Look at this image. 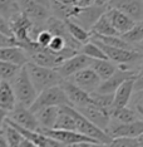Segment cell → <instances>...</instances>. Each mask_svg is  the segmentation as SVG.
I'll return each mask as SVG.
<instances>
[{
	"label": "cell",
	"mask_w": 143,
	"mask_h": 147,
	"mask_svg": "<svg viewBox=\"0 0 143 147\" xmlns=\"http://www.w3.org/2000/svg\"><path fill=\"white\" fill-rule=\"evenodd\" d=\"M28 74L30 77V81L33 82L35 89L39 92L44 91L49 87L60 86L63 83V77L59 74L55 68H48L39 64H35L33 62H28L25 64Z\"/></svg>",
	"instance_id": "cell-1"
},
{
	"label": "cell",
	"mask_w": 143,
	"mask_h": 147,
	"mask_svg": "<svg viewBox=\"0 0 143 147\" xmlns=\"http://www.w3.org/2000/svg\"><path fill=\"white\" fill-rule=\"evenodd\" d=\"M10 84L13 87V91L15 93L16 102L19 105H23L30 108L35 101L36 96H38V91L35 89L33 82L30 81V77L28 74L25 65L10 81Z\"/></svg>",
	"instance_id": "cell-2"
},
{
	"label": "cell",
	"mask_w": 143,
	"mask_h": 147,
	"mask_svg": "<svg viewBox=\"0 0 143 147\" xmlns=\"http://www.w3.org/2000/svg\"><path fill=\"white\" fill-rule=\"evenodd\" d=\"M62 107V106H70L68 97H66L64 89L62 86L49 87L44 91L39 92L36 96L34 103L32 105L30 109L33 112H36L38 109L44 107Z\"/></svg>",
	"instance_id": "cell-3"
},
{
	"label": "cell",
	"mask_w": 143,
	"mask_h": 147,
	"mask_svg": "<svg viewBox=\"0 0 143 147\" xmlns=\"http://www.w3.org/2000/svg\"><path fill=\"white\" fill-rule=\"evenodd\" d=\"M94 40V39H92ZM97 44L102 48V51L105 53L107 58L113 63H115L118 67L122 65H136L139 64L143 53L138 52L137 49H124V48H117V47H111L104 43H101L98 40H94Z\"/></svg>",
	"instance_id": "cell-4"
},
{
	"label": "cell",
	"mask_w": 143,
	"mask_h": 147,
	"mask_svg": "<svg viewBox=\"0 0 143 147\" xmlns=\"http://www.w3.org/2000/svg\"><path fill=\"white\" fill-rule=\"evenodd\" d=\"M112 138L115 137H132L138 138L143 133V119L139 118L133 122H118L114 119H111L107 131Z\"/></svg>",
	"instance_id": "cell-5"
},
{
	"label": "cell",
	"mask_w": 143,
	"mask_h": 147,
	"mask_svg": "<svg viewBox=\"0 0 143 147\" xmlns=\"http://www.w3.org/2000/svg\"><path fill=\"white\" fill-rule=\"evenodd\" d=\"M19 10L28 16L38 28L43 29L44 23L49 18V8L39 4L35 0H18Z\"/></svg>",
	"instance_id": "cell-6"
},
{
	"label": "cell",
	"mask_w": 143,
	"mask_h": 147,
	"mask_svg": "<svg viewBox=\"0 0 143 147\" xmlns=\"http://www.w3.org/2000/svg\"><path fill=\"white\" fill-rule=\"evenodd\" d=\"M8 119H10L23 128L32 129V131H38L40 128L35 113L29 107L19 105V103H16V106L9 112Z\"/></svg>",
	"instance_id": "cell-7"
},
{
	"label": "cell",
	"mask_w": 143,
	"mask_h": 147,
	"mask_svg": "<svg viewBox=\"0 0 143 147\" xmlns=\"http://www.w3.org/2000/svg\"><path fill=\"white\" fill-rule=\"evenodd\" d=\"M108 5L107 4H101V3H94V4L82 8L78 11V14L72 18V20L78 23L79 25H82L83 28H85L87 30L91 32L92 26L94 25V23L98 20L101 16L104 14L107 10Z\"/></svg>",
	"instance_id": "cell-8"
},
{
	"label": "cell",
	"mask_w": 143,
	"mask_h": 147,
	"mask_svg": "<svg viewBox=\"0 0 143 147\" xmlns=\"http://www.w3.org/2000/svg\"><path fill=\"white\" fill-rule=\"evenodd\" d=\"M92 62H93L92 58H89L88 55L78 52V53H75L74 55L66 58L65 61L55 69L58 71L59 74L63 77V79H68L69 77L75 74L77 72L87 68V67H91Z\"/></svg>",
	"instance_id": "cell-9"
},
{
	"label": "cell",
	"mask_w": 143,
	"mask_h": 147,
	"mask_svg": "<svg viewBox=\"0 0 143 147\" xmlns=\"http://www.w3.org/2000/svg\"><path fill=\"white\" fill-rule=\"evenodd\" d=\"M39 132L45 133L46 136H50L53 138L58 140L65 145H74L78 142H92V143H99L91 137L83 135V133L78 131H72V129H58V128H40Z\"/></svg>",
	"instance_id": "cell-10"
},
{
	"label": "cell",
	"mask_w": 143,
	"mask_h": 147,
	"mask_svg": "<svg viewBox=\"0 0 143 147\" xmlns=\"http://www.w3.org/2000/svg\"><path fill=\"white\" fill-rule=\"evenodd\" d=\"M68 81H70L74 84H77L78 87H81L85 92L92 93V92L97 91L102 79L99 78V76L93 71L91 67H87V68L82 69V71L75 73V74H73L72 77H69Z\"/></svg>",
	"instance_id": "cell-11"
},
{
	"label": "cell",
	"mask_w": 143,
	"mask_h": 147,
	"mask_svg": "<svg viewBox=\"0 0 143 147\" xmlns=\"http://www.w3.org/2000/svg\"><path fill=\"white\" fill-rule=\"evenodd\" d=\"M79 112L82 113L84 117H87L91 122H93L95 126L101 127L102 129L107 131L109 122H111V112H108L107 109H103L99 106L94 105V103H89L87 106H83L77 108Z\"/></svg>",
	"instance_id": "cell-12"
},
{
	"label": "cell",
	"mask_w": 143,
	"mask_h": 147,
	"mask_svg": "<svg viewBox=\"0 0 143 147\" xmlns=\"http://www.w3.org/2000/svg\"><path fill=\"white\" fill-rule=\"evenodd\" d=\"M105 4L123 11L134 22L143 20V0H107Z\"/></svg>",
	"instance_id": "cell-13"
},
{
	"label": "cell",
	"mask_w": 143,
	"mask_h": 147,
	"mask_svg": "<svg viewBox=\"0 0 143 147\" xmlns=\"http://www.w3.org/2000/svg\"><path fill=\"white\" fill-rule=\"evenodd\" d=\"M60 86L63 87V89H64L65 94L68 97L69 102H70V106H73L74 108L87 106L93 102L91 93L85 92L84 89H82L81 87H78L77 84H74L73 82L68 81V79H64Z\"/></svg>",
	"instance_id": "cell-14"
},
{
	"label": "cell",
	"mask_w": 143,
	"mask_h": 147,
	"mask_svg": "<svg viewBox=\"0 0 143 147\" xmlns=\"http://www.w3.org/2000/svg\"><path fill=\"white\" fill-rule=\"evenodd\" d=\"M105 15L108 16L112 25L114 26V29L118 32L119 35H122L123 33L129 30L133 26V24L136 23L131 16L124 14L123 11L118 10V9H114V8H109V6L107 8V10H105Z\"/></svg>",
	"instance_id": "cell-15"
},
{
	"label": "cell",
	"mask_w": 143,
	"mask_h": 147,
	"mask_svg": "<svg viewBox=\"0 0 143 147\" xmlns=\"http://www.w3.org/2000/svg\"><path fill=\"white\" fill-rule=\"evenodd\" d=\"M0 61L14 63L20 67H24L29 62L28 54L19 45H9L0 48Z\"/></svg>",
	"instance_id": "cell-16"
},
{
	"label": "cell",
	"mask_w": 143,
	"mask_h": 147,
	"mask_svg": "<svg viewBox=\"0 0 143 147\" xmlns=\"http://www.w3.org/2000/svg\"><path fill=\"white\" fill-rule=\"evenodd\" d=\"M134 78H129L123 82L119 88L114 92V101H113V108L126 107L129 105L133 94H134Z\"/></svg>",
	"instance_id": "cell-17"
},
{
	"label": "cell",
	"mask_w": 143,
	"mask_h": 147,
	"mask_svg": "<svg viewBox=\"0 0 143 147\" xmlns=\"http://www.w3.org/2000/svg\"><path fill=\"white\" fill-rule=\"evenodd\" d=\"M34 113L36 116V119H38L40 128H54L56 118H58L59 107H54V106L44 107V108L38 109V111L34 112Z\"/></svg>",
	"instance_id": "cell-18"
},
{
	"label": "cell",
	"mask_w": 143,
	"mask_h": 147,
	"mask_svg": "<svg viewBox=\"0 0 143 147\" xmlns=\"http://www.w3.org/2000/svg\"><path fill=\"white\" fill-rule=\"evenodd\" d=\"M16 97L13 91V87L10 82L1 81L0 83V107L5 109V111L10 112L13 108L16 106Z\"/></svg>",
	"instance_id": "cell-19"
},
{
	"label": "cell",
	"mask_w": 143,
	"mask_h": 147,
	"mask_svg": "<svg viewBox=\"0 0 143 147\" xmlns=\"http://www.w3.org/2000/svg\"><path fill=\"white\" fill-rule=\"evenodd\" d=\"M91 68L99 76L102 81H104L117 71L118 65L109 59H93Z\"/></svg>",
	"instance_id": "cell-20"
},
{
	"label": "cell",
	"mask_w": 143,
	"mask_h": 147,
	"mask_svg": "<svg viewBox=\"0 0 143 147\" xmlns=\"http://www.w3.org/2000/svg\"><path fill=\"white\" fill-rule=\"evenodd\" d=\"M65 25H66V29H68L69 34L78 43H81L82 45L92 39V33L87 30L85 28H83L82 25H79L78 23H75L74 20H72V19H66Z\"/></svg>",
	"instance_id": "cell-21"
},
{
	"label": "cell",
	"mask_w": 143,
	"mask_h": 147,
	"mask_svg": "<svg viewBox=\"0 0 143 147\" xmlns=\"http://www.w3.org/2000/svg\"><path fill=\"white\" fill-rule=\"evenodd\" d=\"M91 33L92 35H119L114 26L112 25L108 16L105 15V13L94 23V25L91 29Z\"/></svg>",
	"instance_id": "cell-22"
},
{
	"label": "cell",
	"mask_w": 143,
	"mask_h": 147,
	"mask_svg": "<svg viewBox=\"0 0 143 147\" xmlns=\"http://www.w3.org/2000/svg\"><path fill=\"white\" fill-rule=\"evenodd\" d=\"M1 131L4 133L6 141H8L10 147H19V145H20L25 138V137L18 131V128L13 126L10 122H8L6 119H5L4 125L1 126Z\"/></svg>",
	"instance_id": "cell-23"
},
{
	"label": "cell",
	"mask_w": 143,
	"mask_h": 147,
	"mask_svg": "<svg viewBox=\"0 0 143 147\" xmlns=\"http://www.w3.org/2000/svg\"><path fill=\"white\" fill-rule=\"evenodd\" d=\"M111 119L118 122H133L139 119L138 113L131 107H119V108H113L111 112Z\"/></svg>",
	"instance_id": "cell-24"
},
{
	"label": "cell",
	"mask_w": 143,
	"mask_h": 147,
	"mask_svg": "<svg viewBox=\"0 0 143 147\" xmlns=\"http://www.w3.org/2000/svg\"><path fill=\"white\" fill-rule=\"evenodd\" d=\"M121 36L127 43L132 44L133 47L139 44V43L143 40V20L136 22L132 28L129 29V30H127L126 33H123Z\"/></svg>",
	"instance_id": "cell-25"
},
{
	"label": "cell",
	"mask_w": 143,
	"mask_h": 147,
	"mask_svg": "<svg viewBox=\"0 0 143 147\" xmlns=\"http://www.w3.org/2000/svg\"><path fill=\"white\" fill-rule=\"evenodd\" d=\"M92 101L94 105L99 106L103 109H107L112 112L113 109V101H114V93H101V92H92L91 93Z\"/></svg>",
	"instance_id": "cell-26"
},
{
	"label": "cell",
	"mask_w": 143,
	"mask_h": 147,
	"mask_svg": "<svg viewBox=\"0 0 143 147\" xmlns=\"http://www.w3.org/2000/svg\"><path fill=\"white\" fill-rule=\"evenodd\" d=\"M79 52L83 53V54H85V55H88L89 58H92V59H108L107 55H105V53L102 51L101 47H99L94 40H92V39L89 42L84 43V44L81 47Z\"/></svg>",
	"instance_id": "cell-27"
},
{
	"label": "cell",
	"mask_w": 143,
	"mask_h": 147,
	"mask_svg": "<svg viewBox=\"0 0 143 147\" xmlns=\"http://www.w3.org/2000/svg\"><path fill=\"white\" fill-rule=\"evenodd\" d=\"M21 68L23 67L14 64V63L0 61V79H1V81L10 82L11 79L18 74Z\"/></svg>",
	"instance_id": "cell-28"
},
{
	"label": "cell",
	"mask_w": 143,
	"mask_h": 147,
	"mask_svg": "<svg viewBox=\"0 0 143 147\" xmlns=\"http://www.w3.org/2000/svg\"><path fill=\"white\" fill-rule=\"evenodd\" d=\"M18 11H20L19 10L18 0H0V14L8 22Z\"/></svg>",
	"instance_id": "cell-29"
},
{
	"label": "cell",
	"mask_w": 143,
	"mask_h": 147,
	"mask_svg": "<svg viewBox=\"0 0 143 147\" xmlns=\"http://www.w3.org/2000/svg\"><path fill=\"white\" fill-rule=\"evenodd\" d=\"M109 147H141L138 138H132V137H115L113 138Z\"/></svg>",
	"instance_id": "cell-30"
},
{
	"label": "cell",
	"mask_w": 143,
	"mask_h": 147,
	"mask_svg": "<svg viewBox=\"0 0 143 147\" xmlns=\"http://www.w3.org/2000/svg\"><path fill=\"white\" fill-rule=\"evenodd\" d=\"M52 38H53V33L49 32L48 29L43 28V29H40V30H39L38 34H36L35 42L38 43L39 45L44 47V48H48V45H49V43H50Z\"/></svg>",
	"instance_id": "cell-31"
},
{
	"label": "cell",
	"mask_w": 143,
	"mask_h": 147,
	"mask_svg": "<svg viewBox=\"0 0 143 147\" xmlns=\"http://www.w3.org/2000/svg\"><path fill=\"white\" fill-rule=\"evenodd\" d=\"M52 1H58L64 5L82 9V8H85V6H89V5L94 4V3H97V0H52Z\"/></svg>",
	"instance_id": "cell-32"
},
{
	"label": "cell",
	"mask_w": 143,
	"mask_h": 147,
	"mask_svg": "<svg viewBox=\"0 0 143 147\" xmlns=\"http://www.w3.org/2000/svg\"><path fill=\"white\" fill-rule=\"evenodd\" d=\"M134 92H143V57L137 68V74L134 78Z\"/></svg>",
	"instance_id": "cell-33"
},
{
	"label": "cell",
	"mask_w": 143,
	"mask_h": 147,
	"mask_svg": "<svg viewBox=\"0 0 143 147\" xmlns=\"http://www.w3.org/2000/svg\"><path fill=\"white\" fill-rule=\"evenodd\" d=\"M134 109L139 118L143 119V92H134Z\"/></svg>",
	"instance_id": "cell-34"
},
{
	"label": "cell",
	"mask_w": 143,
	"mask_h": 147,
	"mask_svg": "<svg viewBox=\"0 0 143 147\" xmlns=\"http://www.w3.org/2000/svg\"><path fill=\"white\" fill-rule=\"evenodd\" d=\"M9 45H18V43L13 36L6 35L4 33L0 32V48L3 47H9Z\"/></svg>",
	"instance_id": "cell-35"
},
{
	"label": "cell",
	"mask_w": 143,
	"mask_h": 147,
	"mask_svg": "<svg viewBox=\"0 0 143 147\" xmlns=\"http://www.w3.org/2000/svg\"><path fill=\"white\" fill-rule=\"evenodd\" d=\"M0 32L4 33L6 35H10L13 36V33H11V29H10V25H9V22L0 14ZM14 38V36H13Z\"/></svg>",
	"instance_id": "cell-36"
},
{
	"label": "cell",
	"mask_w": 143,
	"mask_h": 147,
	"mask_svg": "<svg viewBox=\"0 0 143 147\" xmlns=\"http://www.w3.org/2000/svg\"><path fill=\"white\" fill-rule=\"evenodd\" d=\"M8 115H9V112L5 111L3 107H0V128H1V126L4 125L5 119L8 118Z\"/></svg>",
	"instance_id": "cell-37"
},
{
	"label": "cell",
	"mask_w": 143,
	"mask_h": 147,
	"mask_svg": "<svg viewBox=\"0 0 143 147\" xmlns=\"http://www.w3.org/2000/svg\"><path fill=\"white\" fill-rule=\"evenodd\" d=\"M0 147H10L8 141H6L4 133H3V131H1V128H0Z\"/></svg>",
	"instance_id": "cell-38"
},
{
	"label": "cell",
	"mask_w": 143,
	"mask_h": 147,
	"mask_svg": "<svg viewBox=\"0 0 143 147\" xmlns=\"http://www.w3.org/2000/svg\"><path fill=\"white\" fill-rule=\"evenodd\" d=\"M19 147H38V146H35L33 142H30L29 140H26V138H24V141H23L20 145H19Z\"/></svg>",
	"instance_id": "cell-39"
},
{
	"label": "cell",
	"mask_w": 143,
	"mask_h": 147,
	"mask_svg": "<svg viewBox=\"0 0 143 147\" xmlns=\"http://www.w3.org/2000/svg\"><path fill=\"white\" fill-rule=\"evenodd\" d=\"M92 145H93L92 142H78L72 145L70 147H92Z\"/></svg>",
	"instance_id": "cell-40"
},
{
	"label": "cell",
	"mask_w": 143,
	"mask_h": 147,
	"mask_svg": "<svg viewBox=\"0 0 143 147\" xmlns=\"http://www.w3.org/2000/svg\"><path fill=\"white\" fill-rule=\"evenodd\" d=\"M35 1H38L39 4L46 6V8L50 9V4H52V0H35Z\"/></svg>",
	"instance_id": "cell-41"
},
{
	"label": "cell",
	"mask_w": 143,
	"mask_h": 147,
	"mask_svg": "<svg viewBox=\"0 0 143 147\" xmlns=\"http://www.w3.org/2000/svg\"><path fill=\"white\" fill-rule=\"evenodd\" d=\"M136 49H137L138 52H141V53H143V40L139 43V44H137L136 45Z\"/></svg>",
	"instance_id": "cell-42"
},
{
	"label": "cell",
	"mask_w": 143,
	"mask_h": 147,
	"mask_svg": "<svg viewBox=\"0 0 143 147\" xmlns=\"http://www.w3.org/2000/svg\"><path fill=\"white\" fill-rule=\"evenodd\" d=\"M92 147H109V146L105 145V143H93Z\"/></svg>",
	"instance_id": "cell-43"
},
{
	"label": "cell",
	"mask_w": 143,
	"mask_h": 147,
	"mask_svg": "<svg viewBox=\"0 0 143 147\" xmlns=\"http://www.w3.org/2000/svg\"><path fill=\"white\" fill-rule=\"evenodd\" d=\"M138 141H139V145H141V147H143V133L138 137Z\"/></svg>",
	"instance_id": "cell-44"
},
{
	"label": "cell",
	"mask_w": 143,
	"mask_h": 147,
	"mask_svg": "<svg viewBox=\"0 0 143 147\" xmlns=\"http://www.w3.org/2000/svg\"><path fill=\"white\" fill-rule=\"evenodd\" d=\"M98 3H102V4H105V1H107V0H97Z\"/></svg>",
	"instance_id": "cell-45"
},
{
	"label": "cell",
	"mask_w": 143,
	"mask_h": 147,
	"mask_svg": "<svg viewBox=\"0 0 143 147\" xmlns=\"http://www.w3.org/2000/svg\"><path fill=\"white\" fill-rule=\"evenodd\" d=\"M0 83H1V79H0Z\"/></svg>",
	"instance_id": "cell-46"
}]
</instances>
